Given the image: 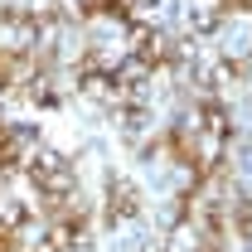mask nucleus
<instances>
[{"label": "nucleus", "mask_w": 252, "mask_h": 252, "mask_svg": "<svg viewBox=\"0 0 252 252\" xmlns=\"http://www.w3.org/2000/svg\"><path fill=\"white\" fill-rule=\"evenodd\" d=\"M136 199H141V194H136V185H126V180H112V214H117V219L141 209Z\"/></svg>", "instance_id": "nucleus-1"}, {"label": "nucleus", "mask_w": 252, "mask_h": 252, "mask_svg": "<svg viewBox=\"0 0 252 252\" xmlns=\"http://www.w3.org/2000/svg\"><path fill=\"white\" fill-rule=\"evenodd\" d=\"M20 165V136L0 131V170H15Z\"/></svg>", "instance_id": "nucleus-3"}, {"label": "nucleus", "mask_w": 252, "mask_h": 252, "mask_svg": "<svg viewBox=\"0 0 252 252\" xmlns=\"http://www.w3.org/2000/svg\"><path fill=\"white\" fill-rule=\"evenodd\" d=\"M233 228H238V233L252 243V199H243V204L233 209Z\"/></svg>", "instance_id": "nucleus-4"}, {"label": "nucleus", "mask_w": 252, "mask_h": 252, "mask_svg": "<svg viewBox=\"0 0 252 252\" xmlns=\"http://www.w3.org/2000/svg\"><path fill=\"white\" fill-rule=\"evenodd\" d=\"M170 151L185 160V165H199V151H194V136H189V131H175V136H170Z\"/></svg>", "instance_id": "nucleus-2"}]
</instances>
